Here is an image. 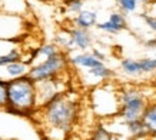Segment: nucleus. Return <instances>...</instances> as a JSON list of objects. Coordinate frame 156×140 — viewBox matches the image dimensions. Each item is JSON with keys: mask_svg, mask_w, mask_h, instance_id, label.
<instances>
[{"mask_svg": "<svg viewBox=\"0 0 156 140\" xmlns=\"http://www.w3.org/2000/svg\"><path fill=\"white\" fill-rule=\"evenodd\" d=\"M140 119H142L149 136H155L156 137V100H151L147 103V106L143 110Z\"/></svg>", "mask_w": 156, "mask_h": 140, "instance_id": "9b49d317", "label": "nucleus"}, {"mask_svg": "<svg viewBox=\"0 0 156 140\" xmlns=\"http://www.w3.org/2000/svg\"><path fill=\"white\" fill-rule=\"evenodd\" d=\"M36 89H37V103L39 107H40L44 103H48L49 100H52L55 96L69 90V87H67L65 77H60V79L46 80V82L36 83Z\"/></svg>", "mask_w": 156, "mask_h": 140, "instance_id": "423d86ee", "label": "nucleus"}, {"mask_svg": "<svg viewBox=\"0 0 156 140\" xmlns=\"http://www.w3.org/2000/svg\"><path fill=\"white\" fill-rule=\"evenodd\" d=\"M29 67L30 66L24 60H19V61H14V63H10V65L5 66L2 69H5V73L7 76L6 80H10V79H17V77H22V76L27 75Z\"/></svg>", "mask_w": 156, "mask_h": 140, "instance_id": "2eb2a0df", "label": "nucleus"}, {"mask_svg": "<svg viewBox=\"0 0 156 140\" xmlns=\"http://www.w3.org/2000/svg\"><path fill=\"white\" fill-rule=\"evenodd\" d=\"M82 2H85V0H82Z\"/></svg>", "mask_w": 156, "mask_h": 140, "instance_id": "bb28decb", "label": "nucleus"}, {"mask_svg": "<svg viewBox=\"0 0 156 140\" xmlns=\"http://www.w3.org/2000/svg\"><path fill=\"white\" fill-rule=\"evenodd\" d=\"M34 116H39L49 139L63 140L80 117V100L73 92L66 90L40 106Z\"/></svg>", "mask_w": 156, "mask_h": 140, "instance_id": "f257e3e1", "label": "nucleus"}, {"mask_svg": "<svg viewBox=\"0 0 156 140\" xmlns=\"http://www.w3.org/2000/svg\"><path fill=\"white\" fill-rule=\"evenodd\" d=\"M69 69H70V65H69L67 53L60 50L56 54L32 65L29 67L27 76L34 83H40V82H46V80L65 77Z\"/></svg>", "mask_w": 156, "mask_h": 140, "instance_id": "20e7f679", "label": "nucleus"}, {"mask_svg": "<svg viewBox=\"0 0 156 140\" xmlns=\"http://www.w3.org/2000/svg\"><path fill=\"white\" fill-rule=\"evenodd\" d=\"M90 53H92V54H93V56H95L96 59H99V60H102V61L106 60V54H105L103 51H100L99 49H96V47H93Z\"/></svg>", "mask_w": 156, "mask_h": 140, "instance_id": "412c9836", "label": "nucleus"}, {"mask_svg": "<svg viewBox=\"0 0 156 140\" xmlns=\"http://www.w3.org/2000/svg\"><path fill=\"white\" fill-rule=\"evenodd\" d=\"M6 80L0 79V109L6 107Z\"/></svg>", "mask_w": 156, "mask_h": 140, "instance_id": "aec40b11", "label": "nucleus"}, {"mask_svg": "<svg viewBox=\"0 0 156 140\" xmlns=\"http://www.w3.org/2000/svg\"><path fill=\"white\" fill-rule=\"evenodd\" d=\"M145 44H146V47H149V49H155L156 47V36L155 37H152V39H149Z\"/></svg>", "mask_w": 156, "mask_h": 140, "instance_id": "4be33fe9", "label": "nucleus"}, {"mask_svg": "<svg viewBox=\"0 0 156 140\" xmlns=\"http://www.w3.org/2000/svg\"><path fill=\"white\" fill-rule=\"evenodd\" d=\"M6 112L16 116H34L39 109L36 83L27 75L6 80Z\"/></svg>", "mask_w": 156, "mask_h": 140, "instance_id": "f03ea898", "label": "nucleus"}, {"mask_svg": "<svg viewBox=\"0 0 156 140\" xmlns=\"http://www.w3.org/2000/svg\"><path fill=\"white\" fill-rule=\"evenodd\" d=\"M72 22H73V27L90 30L98 24V12L90 9H82L79 13L73 16Z\"/></svg>", "mask_w": 156, "mask_h": 140, "instance_id": "9d476101", "label": "nucleus"}, {"mask_svg": "<svg viewBox=\"0 0 156 140\" xmlns=\"http://www.w3.org/2000/svg\"><path fill=\"white\" fill-rule=\"evenodd\" d=\"M137 5H139L137 0H118V6H119V9H120V12H122L123 14L136 12Z\"/></svg>", "mask_w": 156, "mask_h": 140, "instance_id": "a211bd4d", "label": "nucleus"}, {"mask_svg": "<svg viewBox=\"0 0 156 140\" xmlns=\"http://www.w3.org/2000/svg\"><path fill=\"white\" fill-rule=\"evenodd\" d=\"M90 140H113V135L105 126L99 124V126L93 130V133L90 136Z\"/></svg>", "mask_w": 156, "mask_h": 140, "instance_id": "f3484780", "label": "nucleus"}, {"mask_svg": "<svg viewBox=\"0 0 156 140\" xmlns=\"http://www.w3.org/2000/svg\"><path fill=\"white\" fill-rule=\"evenodd\" d=\"M113 140H123V139H120V137H113Z\"/></svg>", "mask_w": 156, "mask_h": 140, "instance_id": "b1692460", "label": "nucleus"}, {"mask_svg": "<svg viewBox=\"0 0 156 140\" xmlns=\"http://www.w3.org/2000/svg\"><path fill=\"white\" fill-rule=\"evenodd\" d=\"M120 70L123 75L129 77L152 75L156 72V57H143V59L125 57L120 60Z\"/></svg>", "mask_w": 156, "mask_h": 140, "instance_id": "39448f33", "label": "nucleus"}, {"mask_svg": "<svg viewBox=\"0 0 156 140\" xmlns=\"http://www.w3.org/2000/svg\"><path fill=\"white\" fill-rule=\"evenodd\" d=\"M67 59H69V65H70V67H77V69H85V70L105 65V61L96 59L90 51L69 53V54H67Z\"/></svg>", "mask_w": 156, "mask_h": 140, "instance_id": "6e6552de", "label": "nucleus"}, {"mask_svg": "<svg viewBox=\"0 0 156 140\" xmlns=\"http://www.w3.org/2000/svg\"><path fill=\"white\" fill-rule=\"evenodd\" d=\"M140 17L145 20V23L152 32L156 33V16H149V14H140Z\"/></svg>", "mask_w": 156, "mask_h": 140, "instance_id": "6ab92c4d", "label": "nucleus"}, {"mask_svg": "<svg viewBox=\"0 0 156 140\" xmlns=\"http://www.w3.org/2000/svg\"><path fill=\"white\" fill-rule=\"evenodd\" d=\"M151 102L146 94L135 84H126L118 90V113L116 117L120 121H129L133 119H140L147 103Z\"/></svg>", "mask_w": 156, "mask_h": 140, "instance_id": "7ed1b4c3", "label": "nucleus"}, {"mask_svg": "<svg viewBox=\"0 0 156 140\" xmlns=\"http://www.w3.org/2000/svg\"><path fill=\"white\" fill-rule=\"evenodd\" d=\"M23 59H24V54H23L22 47L12 46V47H9L7 50L0 53V69L5 67V66H7V65H10V63L23 60Z\"/></svg>", "mask_w": 156, "mask_h": 140, "instance_id": "4468645a", "label": "nucleus"}, {"mask_svg": "<svg viewBox=\"0 0 156 140\" xmlns=\"http://www.w3.org/2000/svg\"><path fill=\"white\" fill-rule=\"evenodd\" d=\"M40 2H52V0H40Z\"/></svg>", "mask_w": 156, "mask_h": 140, "instance_id": "a878e982", "label": "nucleus"}, {"mask_svg": "<svg viewBox=\"0 0 156 140\" xmlns=\"http://www.w3.org/2000/svg\"><path fill=\"white\" fill-rule=\"evenodd\" d=\"M63 5H65V10L70 14H77L82 9H85V2L82 0H63Z\"/></svg>", "mask_w": 156, "mask_h": 140, "instance_id": "dca6fc26", "label": "nucleus"}, {"mask_svg": "<svg viewBox=\"0 0 156 140\" xmlns=\"http://www.w3.org/2000/svg\"><path fill=\"white\" fill-rule=\"evenodd\" d=\"M137 2H140V3H149L151 0H137Z\"/></svg>", "mask_w": 156, "mask_h": 140, "instance_id": "5701e85b", "label": "nucleus"}, {"mask_svg": "<svg viewBox=\"0 0 156 140\" xmlns=\"http://www.w3.org/2000/svg\"><path fill=\"white\" fill-rule=\"evenodd\" d=\"M69 34H70L72 44H73V49H75V50L87 51L90 47H92L93 37H92V34H90V30L72 27V29H69Z\"/></svg>", "mask_w": 156, "mask_h": 140, "instance_id": "1a4fd4ad", "label": "nucleus"}, {"mask_svg": "<svg viewBox=\"0 0 156 140\" xmlns=\"http://www.w3.org/2000/svg\"><path fill=\"white\" fill-rule=\"evenodd\" d=\"M85 75L87 77L93 80V82H106V80H110L112 77H115V72L110 67L106 66V63L102 66H98V67H92V69H86Z\"/></svg>", "mask_w": 156, "mask_h": 140, "instance_id": "f8f14e48", "label": "nucleus"}, {"mask_svg": "<svg viewBox=\"0 0 156 140\" xmlns=\"http://www.w3.org/2000/svg\"><path fill=\"white\" fill-rule=\"evenodd\" d=\"M123 124H125V127H126L129 136L135 140L143 139V137H147V136H149L146 127H145V124H143L142 119H133V120L125 121Z\"/></svg>", "mask_w": 156, "mask_h": 140, "instance_id": "ddd939ff", "label": "nucleus"}, {"mask_svg": "<svg viewBox=\"0 0 156 140\" xmlns=\"http://www.w3.org/2000/svg\"><path fill=\"white\" fill-rule=\"evenodd\" d=\"M96 27L99 29L100 32L109 33V34H116V33L122 32L128 27V23H126V17L122 12H112L109 14L108 20L105 22H98Z\"/></svg>", "mask_w": 156, "mask_h": 140, "instance_id": "0eeeda50", "label": "nucleus"}, {"mask_svg": "<svg viewBox=\"0 0 156 140\" xmlns=\"http://www.w3.org/2000/svg\"><path fill=\"white\" fill-rule=\"evenodd\" d=\"M0 140H10V139H5V137H0Z\"/></svg>", "mask_w": 156, "mask_h": 140, "instance_id": "393cba45", "label": "nucleus"}]
</instances>
